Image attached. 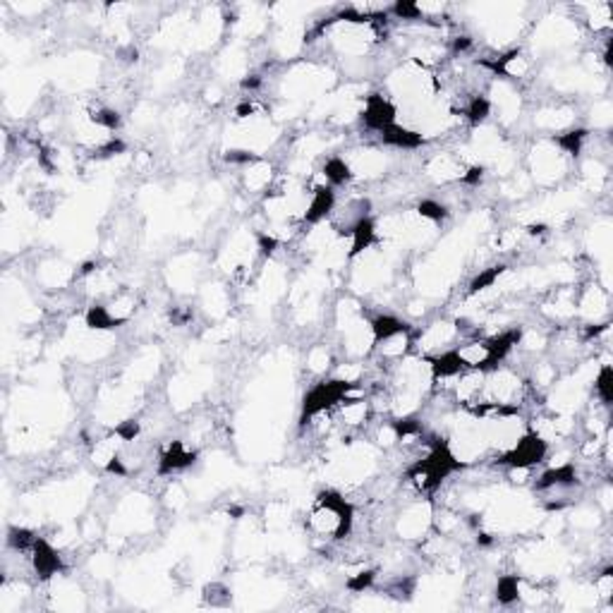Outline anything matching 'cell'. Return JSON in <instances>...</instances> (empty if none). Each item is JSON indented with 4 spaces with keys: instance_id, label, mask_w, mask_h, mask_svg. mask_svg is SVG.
<instances>
[{
    "instance_id": "1",
    "label": "cell",
    "mask_w": 613,
    "mask_h": 613,
    "mask_svg": "<svg viewBox=\"0 0 613 613\" xmlns=\"http://www.w3.org/2000/svg\"><path fill=\"white\" fill-rule=\"evenodd\" d=\"M273 183H276V168L262 156H256L242 170V185L249 194H269L273 190Z\"/></svg>"
}]
</instances>
